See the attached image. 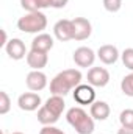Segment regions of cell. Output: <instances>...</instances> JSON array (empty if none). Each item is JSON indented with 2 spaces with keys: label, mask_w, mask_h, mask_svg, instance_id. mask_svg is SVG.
I'll return each instance as SVG.
<instances>
[{
  "label": "cell",
  "mask_w": 133,
  "mask_h": 134,
  "mask_svg": "<svg viewBox=\"0 0 133 134\" xmlns=\"http://www.w3.org/2000/svg\"><path fill=\"white\" fill-rule=\"evenodd\" d=\"M81 80H83V75L80 70L66 69L53 76V80L50 81V92H52V95L64 97L72 89H75L78 84H81Z\"/></svg>",
  "instance_id": "cell-1"
},
{
  "label": "cell",
  "mask_w": 133,
  "mask_h": 134,
  "mask_svg": "<svg viewBox=\"0 0 133 134\" xmlns=\"http://www.w3.org/2000/svg\"><path fill=\"white\" fill-rule=\"evenodd\" d=\"M64 108H66V103H64V98L61 95L49 97L47 101L38 109V122L41 125H44V126L55 125L60 120Z\"/></svg>",
  "instance_id": "cell-2"
},
{
  "label": "cell",
  "mask_w": 133,
  "mask_h": 134,
  "mask_svg": "<svg viewBox=\"0 0 133 134\" xmlns=\"http://www.w3.org/2000/svg\"><path fill=\"white\" fill-rule=\"evenodd\" d=\"M67 123L78 134H93L94 133V119L83 108L74 106L66 112Z\"/></svg>",
  "instance_id": "cell-3"
},
{
  "label": "cell",
  "mask_w": 133,
  "mask_h": 134,
  "mask_svg": "<svg viewBox=\"0 0 133 134\" xmlns=\"http://www.w3.org/2000/svg\"><path fill=\"white\" fill-rule=\"evenodd\" d=\"M47 27V16L42 11L27 13L17 20V28L24 33H42Z\"/></svg>",
  "instance_id": "cell-4"
},
{
  "label": "cell",
  "mask_w": 133,
  "mask_h": 134,
  "mask_svg": "<svg viewBox=\"0 0 133 134\" xmlns=\"http://www.w3.org/2000/svg\"><path fill=\"white\" fill-rule=\"evenodd\" d=\"M96 56H97V53H96L93 48H89V47H78V48L74 52L72 59H74V63L78 67L88 69V67H91L94 64Z\"/></svg>",
  "instance_id": "cell-5"
},
{
  "label": "cell",
  "mask_w": 133,
  "mask_h": 134,
  "mask_svg": "<svg viewBox=\"0 0 133 134\" xmlns=\"http://www.w3.org/2000/svg\"><path fill=\"white\" fill-rule=\"evenodd\" d=\"M5 52H6V55H8L11 59H14V61L24 59V58H27V55H28L24 41L19 39V37H13V39H9L8 44L5 45Z\"/></svg>",
  "instance_id": "cell-6"
},
{
  "label": "cell",
  "mask_w": 133,
  "mask_h": 134,
  "mask_svg": "<svg viewBox=\"0 0 133 134\" xmlns=\"http://www.w3.org/2000/svg\"><path fill=\"white\" fill-rule=\"evenodd\" d=\"M88 84L93 87H105L110 83V72L103 67H91L88 70Z\"/></svg>",
  "instance_id": "cell-7"
},
{
  "label": "cell",
  "mask_w": 133,
  "mask_h": 134,
  "mask_svg": "<svg viewBox=\"0 0 133 134\" xmlns=\"http://www.w3.org/2000/svg\"><path fill=\"white\" fill-rule=\"evenodd\" d=\"M74 100L78 104H93L96 100V91L91 84H78L74 89Z\"/></svg>",
  "instance_id": "cell-8"
},
{
  "label": "cell",
  "mask_w": 133,
  "mask_h": 134,
  "mask_svg": "<svg viewBox=\"0 0 133 134\" xmlns=\"http://www.w3.org/2000/svg\"><path fill=\"white\" fill-rule=\"evenodd\" d=\"M74 24V39L75 41H85L93 33V25L86 17H75L72 19Z\"/></svg>",
  "instance_id": "cell-9"
},
{
  "label": "cell",
  "mask_w": 133,
  "mask_h": 134,
  "mask_svg": "<svg viewBox=\"0 0 133 134\" xmlns=\"http://www.w3.org/2000/svg\"><path fill=\"white\" fill-rule=\"evenodd\" d=\"M53 34L58 41L66 42L74 39V24L69 19H61L53 25Z\"/></svg>",
  "instance_id": "cell-10"
},
{
  "label": "cell",
  "mask_w": 133,
  "mask_h": 134,
  "mask_svg": "<svg viewBox=\"0 0 133 134\" xmlns=\"http://www.w3.org/2000/svg\"><path fill=\"white\" fill-rule=\"evenodd\" d=\"M17 106L22 109V111H27V112H32L39 109L42 104H41V97L36 94V92H25L22 95H19L17 98Z\"/></svg>",
  "instance_id": "cell-11"
},
{
  "label": "cell",
  "mask_w": 133,
  "mask_h": 134,
  "mask_svg": "<svg viewBox=\"0 0 133 134\" xmlns=\"http://www.w3.org/2000/svg\"><path fill=\"white\" fill-rule=\"evenodd\" d=\"M25 83H27V87L32 92H39L47 86V75L42 70H32L27 75Z\"/></svg>",
  "instance_id": "cell-12"
},
{
  "label": "cell",
  "mask_w": 133,
  "mask_h": 134,
  "mask_svg": "<svg viewBox=\"0 0 133 134\" xmlns=\"http://www.w3.org/2000/svg\"><path fill=\"white\" fill-rule=\"evenodd\" d=\"M119 56H121V53H119L117 47L116 45H111V44H105V45H102L99 50H97V58H99L103 64H106V66L114 64L119 59Z\"/></svg>",
  "instance_id": "cell-13"
},
{
  "label": "cell",
  "mask_w": 133,
  "mask_h": 134,
  "mask_svg": "<svg viewBox=\"0 0 133 134\" xmlns=\"http://www.w3.org/2000/svg\"><path fill=\"white\" fill-rule=\"evenodd\" d=\"M53 37L47 33H39L38 36H34L32 41V50H38V52H44L49 53L53 48Z\"/></svg>",
  "instance_id": "cell-14"
},
{
  "label": "cell",
  "mask_w": 133,
  "mask_h": 134,
  "mask_svg": "<svg viewBox=\"0 0 133 134\" xmlns=\"http://www.w3.org/2000/svg\"><path fill=\"white\" fill-rule=\"evenodd\" d=\"M49 63V56L44 52H38V50H30L27 55V64L32 67L33 70H42Z\"/></svg>",
  "instance_id": "cell-15"
},
{
  "label": "cell",
  "mask_w": 133,
  "mask_h": 134,
  "mask_svg": "<svg viewBox=\"0 0 133 134\" xmlns=\"http://www.w3.org/2000/svg\"><path fill=\"white\" fill-rule=\"evenodd\" d=\"M110 112H111V109H110V104L106 103V101H94L93 104H91V108H89V114H91V117L94 119V120H100V122H103V120H106L108 117H110Z\"/></svg>",
  "instance_id": "cell-16"
},
{
  "label": "cell",
  "mask_w": 133,
  "mask_h": 134,
  "mask_svg": "<svg viewBox=\"0 0 133 134\" xmlns=\"http://www.w3.org/2000/svg\"><path fill=\"white\" fill-rule=\"evenodd\" d=\"M119 122L122 128L133 130V109H124L119 114Z\"/></svg>",
  "instance_id": "cell-17"
},
{
  "label": "cell",
  "mask_w": 133,
  "mask_h": 134,
  "mask_svg": "<svg viewBox=\"0 0 133 134\" xmlns=\"http://www.w3.org/2000/svg\"><path fill=\"white\" fill-rule=\"evenodd\" d=\"M121 91L127 95V97H133V72L129 75H125L121 81Z\"/></svg>",
  "instance_id": "cell-18"
},
{
  "label": "cell",
  "mask_w": 133,
  "mask_h": 134,
  "mask_svg": "<svg viewBox=\"0 0 133 134\" xmlns=\"http://www.w3.org/2000/svg\"><path fill=\"white\" fill-rule=\"evenodd\" d=\"M11 109V100H9V95L5 92V91H0V114L5 115L8 114Z\"/></svg>",
  "instance_id": "cell-19"
},
{
  "label": "cell",
  "mask_w": 133,
  "mask_h": 134,
  "mask_svg": "<svg viewBox=\"0 0 133 134\" xmlns=\"http://www.w3.org/2000/svg\"><path fill=\"white\" fill-rule=\"evenodd\" d=\"M121 58H122V63L124 66L127 67L130 72H133V48H125L122 53H121Z\"/></svg>",
  "instance_id": "cell-20"
},
{
  "label": "cell",
  "mask_w": 133,
  "mask_h": 134,
  "mask_svg": "<svg viewBox=\"0 0 133 134\" xmlns=\"http://www.w3.org/2000/svg\"><path fill=\"white\" fill-rule=\"evenodd\" d=\"M21 6L28 11V13H34V11H41L39 6V0H21Z\"/></svg>",
  "instance_id": "cell-21"
},
{
  "label": "cell",
  "mask_w": 133,
  "mask_h": 134,
  "mask_svg": "<svg viewBox=\"0 0 133 134\" xmlns=\"http://www.w3.org/2000/svg\"><path fill=\"white\" fill-rule=\"evenodd\" d=\"M103 8L110 13H117L122 8V0H103Z\"/></svg>",
  "instance_id": "cell-22"
},
{
  "label": "cell",
  "mask_w": 133,
  "mask_h": 134,
  "mask_svg": "<svg viewBox=\"0 0 133 134\" xmlns=\"http://www.w3.org/2000/svg\"><path fill=\"white\" fill-rule=\"evenodd\" d=\"M39 134H64V131H61L60 128H57L53 125H47L39 131Z\"/></svg>",
  "instance_id": "cell-23"
},
{
  "label": "cell",
  "mask_w": 133,
  "mask_h": 134,
  "mask_svg": "<svg viewBox=\"0 0 133 134\" xmlns=\"http://www.w3.org/2000/svg\"><path fill=\"white\" fill-rule=\"evenodd\" d=\"M67 3H69V0H52V8H55V9H61V8H64Z\"/></svg>",
  "instance_id": "cell-24"
},
{
  "label": "cell",
  "mask_w": 133,
  "mask_h": 134,
  "mask_svg": "<svg viewBox=\"0 0 133 134\" xmlns=\"http://www.w3.org/2000/svg\"><path fill=\"white\" fill-rule=\"evenodd\" d=\"M39 6H41V9L52 8V0H39Z\"/></svg>",
  "instance_id": "cell-25"
},
{
  "label": "cell",
  "mask_w": 133,
  "mask_h": 134,
  "mask_svg": "<svg viewBox=\"0 0 133 134\" xmlns=\"http://www.w3.org/2000/svg\"><path fill=\"white\" fill-rule=\"evenodd\" d=\"M8 44V39H6V31L2 30V42H0V47H5Z\"/></svg>",
  "instance_id": "cell-26"
},
{
  "label": "cell",
  "mask_w": 133,
  "mask_h": 134,
  "mask_svg": "<svg viewBox=\"0 0 133 134\" xmlns=\"http://www.w3.org/2000/svg\"><path fill=\"white\" fill-rule=\"evenodd\" d=\"M117 134H133V130H129V128H121Z\"/></svg>",
  "instance_id": "cell-27"
},
{
  "label": "cell",
  "mask_w": 133,
  "mask_h": 134,
  "mask_svg": "<svg viewBox=\"0 0 133 134\" xmlns=\"http://www.w3.org/2000/svg\"><path fill=\"white\" fill-rule=\"evenodd\" d=\"M11 134H24V133H19V131H16V133H11Z\"/></svg>",
  "instance_id": "cell-28"
}]
</instances>
